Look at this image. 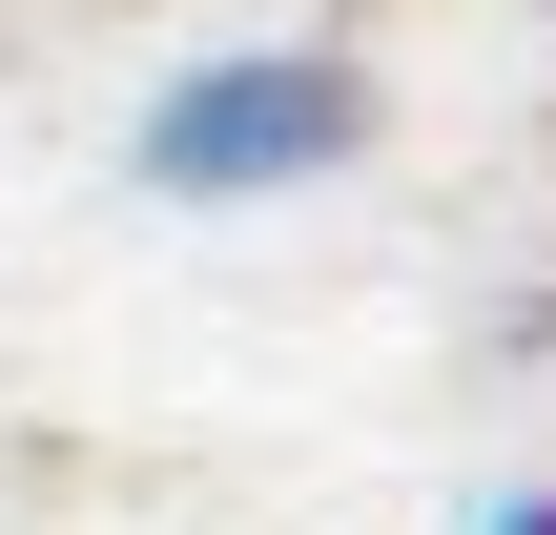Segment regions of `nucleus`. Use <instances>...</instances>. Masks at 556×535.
<instances>
[{
	"mask_svg": "<svg viewBox=\"0 0 556 535\" xmlns=\"http://www.w3.org/2000/svg\"><path fill=\"white\" fill-rule=\"evenodd\" d=\"M371 144V82L330 62V41H206L165 103H144V186L165 206H289V186H330Z\"/></svg>",
	"mask_w": 556,
	"mask_h": 535,
	"instance_id": "nucleus-1",
	"label": "nucleus"
},
{
	"mask_svg": "<svg viewBox=\"0 0 556 535\" xmlns=\"http://www.w3.org/2000/svg\"><path fill=\"white\" fill-rule=\"evenodd\" d=\"M495 535H556V495H516V515H495Z\"/></svg>",
	"mask_w": 556,
	"mask_h": 535,
	"instance_id": "nucleus-2",
	"label": "nucleus"
}]
</instances>
